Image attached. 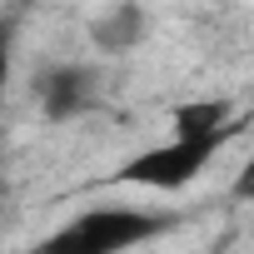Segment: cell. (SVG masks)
<instances>
[{"label":"cell","instance_id":"obj_1","mask_svg":"<svg viewBox=\"0 0 254 254\" xmlns=\"http://www.w3.org/2000/svg\"><path fill=\"white\" fill-rule=\"evenodd\" d=\"M185 219L175 209H150V204H90L75 219L55 224L50 234H40L30 244V254H130L145 249L155 239H165L170 229H180Z\"/></svg>","mask_w":254,"mask_h":254},{"label":"cell","instance_id":"obj_6","mask_svg":"<svg viewBox=\"0 0 254 254\" xmlns=\"http://www.w3.org/2000/svg\"><path fill=\"white\" fill-rule=\"evenodd\" d=\"M10 55H15V15H0V95L10 85Z\"/></svg>","mask_w":254,"mask_h":254},{"label":"cell","instance_id":"obj_3","mask_svg":"<svg viewBox=\"0 0 254 254\" xmlns=\"http://www.w3.org/2000/svg\"><path fill=\"white\" fill-rule=\"evenodd\" d=\"M100 90H105V75L95 65H50L40 70L35 80V100H40V115L50 125H70L80 115H90L100 105Z\"/></svg>","mask_w":254,"mask_h":254},{"label":"cell","instance_id":"obj_2","mask_svg":"<svg viewBox=\"0 0 254 254\" xmlns=\"http://www.w3.org/2000/svg\"><path fill=\"white\" fill-rule=\"evenodd\" d=\"M229 140H234V135H199V140L170 135V140H160V145L135 150L130 160H120L105 185H125V190L135 185V190H155V194H180V190H190V185L214 165V155H219Z\"/></svg>","mask_w":254,"mask_h":254},{"label":"cell","instance_id":"obj_4","mask_svg":"<svg viewBox=\"0 0 254 254\" xmlns=\"http://www.w3.org/2000/svg\"><path fill=\"white\" fill-rule=\"evenodd\" d=\"M145 35H150V10L130 5V0L125 5H105V10L90 15V40H95L100 55H130V50L145 45Z\"/></svg>","mask_w":254,"mask_h":254},{"label":"cell","instance_id":"obj_5","mask_svg":"<svg viewBox=\"0 0 254 254\" xmlns=\"http://www.w3.org/2000/svg\"><path fill=\"white\" fill-rule=\"evenodd\" d=\"M239 130H244V110L224 95L219 100H185L170 110V135L199 140V135H239Z\"/></svg>","mask_w":254,"mask_h":254}]
</instances>
